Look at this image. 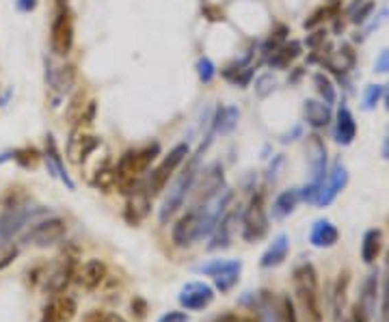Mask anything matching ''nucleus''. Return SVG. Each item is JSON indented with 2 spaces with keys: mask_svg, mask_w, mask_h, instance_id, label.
<instances>
[{
  "mask_svg": "<svg viewBox=\"0 0 389 322\" xmlns=\"http://www.w3.org/2000/svg\"><path fill=\"white\" fill-rule=\"evenodd\" d=\"M160 156V143H147L143 148L128 150L122 154L119 163L115 167V186L119 188V193H132L139 186V178L152 167L154 160Z\"/></svg>",
  "mask_w": 389,
  "mask_h": 322,
  "instance_id": "f257e3e1",
  "label": "nucleus"
},
{
  "mask_svg": "<svg viewBox=\"0 0 389 322\" xmlns=\"http://www.w3.org/2000/svg\"><path fill=\"white\" fill-rule=\"evenodd\" d=\"M199 160H201V154H192L186 158V167L184 171L177 175V180L169 186L167 195H164V201L160 206V223H169L171 218L177 214V210L184 206L186 197L190 195V190L194 186V180H197L199 175Z\"/></svg>",
  "mask_w": 389,
  "mask_h": 322,
  "instance_id": "f03ea898",
  "label": "nucleus"
},
{
  "mask_svg": "<svg viewBox=\"0 0 389 322\" xmlns=\"http://www.w3.org/2000/svg\"><path fill=\"white\" fill-rule=\"evenodd\" d=\"M294 288L298 301H301L305 314L311 322H322L320 307V290H318V273L311 264H301L294 268Z\"/></svg>",
  "mask_w": 389,
  "mask_h": 322,
  "instance_id": "7ed1b4c3",
  "label": "nucleus"
},
{
  "mask_svg": "<svg viewBox=\"0 0 389 322\" xmlns=\"http://www.w3.org/2000/svg\"><path fill=\"white\" fill-rule=\"evenodd\" d=\"M190 156V145L188 143H177L175 148L160 160V165L149 173V180H147V193L149 197H156L160 195L164 188H167L169 180L175 175V171L184 165V160Z\"/></svg>",
  "mask_w": 389,
  "mask_h": 322,
  "instance_id": "20e7f679",
  "label": "nucleus"
},
{
  "mask_svg": "<svg viewBox=\"0 0 389 322\" xmlns=\"http://www.w3.org/2000/svg\"><path fill=\"white\" fill-rule=\"evenodd\" d=\"M46 208H31L22 203V206H11L5 208V212L0 214V251H5L13 236L28 227V223H33V218L46 216Z\"/></svg>",
  "mask_w": 389,
  "mask_h": 322,
  "instance_id": "39448f33",
  "label": "nucleus"
},
{
  "mask_svg": "<svg viewBox=\"0 0 389 322\" xmlns=\"http://www.w3.org/2000/svg\"><path fill=\"white\" fill-rule=\"evenodd\" d=\"M225 171H223L221 163H210L205 165L203 171H199L197 180H194V186L190 190L192 201H190V208L194 206H203L210 199H214L221 190H225Z\"/></svg>",
  "mask_w": 389,
  "mask_h": 322,
  "instance_id": "423d86ee",
  "label": "nucleus"
},
{
  "mask_svg": "<svg viewBox=\"0 0 389 322\" xmlns=\"http://www.w3.org/2000/svg\"><path fill=\"white\" fill-rule=\"evenodd\" d=\"M76 28H74V13L67 5H61L50 24V50L54 56H67L74 48Z\"/></svg>",
  "mask_w": 389,
  "mask_h": 322,
  "instance_id": "0eeeda50",
  "label": "nucleus"
},
{
  "mask_svg": "<svg viewBox=\"0 0 389 322\" xmlns=\"http://www.w3.org/2000/svg\"><path fill=\"white\" fill-rule=\"evenodd\" d=\"M65 231H67V223L61 216H48L33 223V227L28 225V231L22 236V242L33 244L37 249H46L61 240L65 236Z\"/></svg>",
  "mask_w": 389,
  "mask_h": 322,
  "instance_id": "6e6552de",
  "label": "nucleus"
},
{
  "mask_svg": "<svg viewBox=\"0 0 389 322\" xmlns=\"http://www.w3.org/2000/svg\"><path fill=\"white\" fill-rule=\"evenodd\" d=\"M266 233H268V214H266L264 193H256L243 212V240L258 242Z\"/></svg>",
  "mask_w": 389,
  "mask_h": 322,
  "instance_id": "1a4fd4ad",
  "label": "nucleus"
},
{
  "mask_svg": "<svg viewBox=\"0 0 389 322\" xmlns=\"http://www.w3.org/2000/svg\"><path fill=\"white\" fill-rule=\"evenodd\" d=\"M177 301L186 312H201L214 301V288L203 281H190L179 290Z\"/></svg>",
  "mask_w": 389,
  "mask_h": 322,
  "instance_id": "9d476101",
  "label": "nucleus"
},
{
  "mask_svg": "<svg viewBox=\"0 0 389 322\" xmlns=\"http://www.w3.org/2000/svg\"><path fill=\"white\" fill-rule=\"evenodd\" d=\"M346 184H348L346 167H344L342 163H335L333 169L326 173V178H324V182L320 186V193H318V197H316V201H313V203L320 206V208L331 206V203L335 201V197L342 193L344 188H346Z\"/></svg>",
  "mask_w": 389,
  "mask_h": 322,
  "instance_id": "9b49d317",
  "label": "nucleus"
},
{
  "mask_svg": "<svg viewBox=\"0 0 389 322\" xmlns=\"http://www.w3.org/2000/svg\"><path fill=\"white\" fill-rule=\"evenodd\" d=\"M102 145V141L93 135H85L82 128H71L69 133V141H67V156L74 160L76 165H85L87 158L91 156L98 148Z\"/></svg>",
  "mask_w": 389,
  "mask_h": 322,
  "instance_id": "f8f14e48",
  "label": "nucleus"
},
{
  "mask_svg": "<svg viewBox=\"0 0 389 322\" xmlns=\"http://www.w3.org/2000/svg\"><path fill=\"white\" fill-rule=\"evenodd\" d=\"M149 210H152V197H149L147 188L145 186H137L128 193V201H126V210H124V218L130 223V225H141Z\"/></svg>",
  "mask_w": 389,
  "mask_h": 322,
  "instance_id": "ddd939ff",
  "label": "nucleus"
},
{
  "mask_svg": "<svg viewBox=\"0 0 389 322\" xmlns=\"http://www.w3.org/2000/svg\"><path fill=\"white\" fill-rule=\"evenodd\" d=\"M41 158H43V163H46L50 175H54V178L61 180L69 190H76V184H74L71 175H69L67 169H65V160H63L61 150H58V145H56V141H54L52 135L46 137V152H43Z\"/></svg>",
  "mask_w": 389,
  "mask_h": 322,
  "instance_id": "4468645a",
  "label": "nucleus"
},
{
  "mask_svg": "<svg viewBox=\"0 0 389 322\" xmlns=\"http://www.w3.org/2000/svg\"><path fill=\"white\" fill-rule=\"evenodd\" d=\"M74 277H76V255H65L58 262L54 273L46 279V292H50V295H63Z\"/></svg>",
  "mask_w": 389,
  "mask_h": 322,
  "instance_id": "2eb2a0df",
  "label": "nucleus"
},
{
  "mask_svg": "<svg viewBox=\"0 0 389 322\" xmlns=\"http://www.w3.org/2000/svg\"><path fill=\"white\" fill-rule=\"evenodd\" d=\"M76 312H78L76 299H71L67 295H54V299L43 310L41 322H71Z\"/></svg>",
  "mask_w": 389,
  "mask_h": 322,
  "instance_id": "dca6fc26",
  "label": "nucleus"
},
{
  "mask_svg": "<svg viewBox=\"0 0 389 322\" xmlns=\"http://www.w3.org/2000/svg\"><path fill=\"white\" fill-rule=\"evenodd\" d=\"M197 231H199V214L197 208H190L186 210V214L177 218L171 236L177 246H188L192 242H197Z\"/></svg>",
  "mask_w": 389,
  "mask_h": 322,
  "instance_id": "f3484780",
  "label": "nucleus"
},
{
  "mask_svg": "<svg viewBox=\"0 0 389 322\" xmlns=\"http://www.w3.org/2000/svg\"><path fill=\"white\" fill-rule=\"evenodd\" d=\"M253 74H256V69L251 67V54H247L245 58H236V61H232L230 65H225L221 69V76L225 78L230 84L241 87V89H245V87L251 84Z\"/></svg>",
  "mask_w": 389,
  "mask_h": 322,
  "instance_id": "a211bd4d",
  "label": "nucleus"
},
{
  "mask_svg": "<svg viewBox=\"0 0 389 322\" xmlns=\"http://www.w3.org/2000/svg\"><path fill=\"white\" fill-rule=\"evenodd\" d=\"M107 275H109L107 264H104V262L98 260V257L85 262V266H82L80 271H76L78 284H80L85 290H96V288H100V284L107 279Z\"/></svg>",
  "mask_w": 389,
  "mask_h": 322,
  "instance_id": "6ab92c4d",
  "label": "nucleus"
},
{
  "mask_svg": "<svg viewBox=\"0 0 389 322\" xmlns=\"http://www.w3.org/2000/svg\"><path fill=\"white\" fill-rule=\"evenodd\" d=\"M238 119H241V108L227 104V106H216L212 111V133L214 135H232Z\"/></svg>",
  "mask_w": 389,
  "mask_h": 322,
  "instance_id": "aec40b11",
  "label": "nucleus"
},
{
  "mask_svg": "<svg viewBox=\"0 0 389 322\" xmlns=\"http://www.w3.org/2000/svg\"><path fill=\"white\" fill-rule=\"evenodd\" d=\"M303 52V46H301V41H286V43H281V46L266 58V63L271 69H286L290 67L298 56H301Z\"/></svg>",
  "mask_w": 389,
  "mask_h": 322,
  "instance_id": "412c9836",
  "label": "nucleus"
},
{
  "mask_svg": "<svg viewBox=\"0 0 389 322\" xmlns=\"http://www.w3.org/2000/svg\"><path fill=\"white\" fill-rule=\"evenodd\" d=\"M288 251H290V238L286 233H279V236L271 242V246L266 249L260 257V266L262 268H277L281 266L283 262L288 257Z\"/></svg>",
  "mask_w": 389,
  "mask_h": 322,
  "instance_id": "4be33fe9",
  "label": "nucleus"
},
{
  "mask_svg": "<svg viewBox=\"0 0 389 322\" xmlns=\"http://www.w3.org/2000/svg\"><path fill=\"white\" fill-rule=\"evenodd\" d=\"M303 115H305V122L311 126V128H326L333 119V113H331V106L324 104L320 100H305L303 104Z\"/></svg>",
  "mask_w": 389,
  "mask_h": 322,
  "instance_id": "5701e85b",
  "label": "nucleus"
},
{
  "mask_svg": "<svg viewBox=\"0 0 389 322\" xmlns=\"http://www.w3.org/2000/svg\"><path fill=\"white\" fill-rule=\"evenodd\" d=\"M337 240H340V231L331 221H329V218H320V221L313 223L311 233H309V242L313 246L329 249V246L337 244Z\"/></svg>",
  "mask_w": 389,
  "mask_h": 322,
  "instance_id": "b1692460",
  "label": "nucleus"
},
{
  "mask_svg": "<svg viewBox=\"0 0 389 322\" xmlns=\"http://www.w3.org/2000/svg\"><path fill=\"white\" fill-rule=\"evenodd\" d=\"M357 137V124L348 106H340L335 115V141L340 145H351Z\"/></svg>",
  "mask_w": 389,
  "mask_h": 322,
  "instance_id": "393cba45",
  "label": "nucleus"
},
{
  "mask_svg": "<svg viewBox=\"0 0 389 322\" xmlns=\"http://www.w3.org/2000/svg\"><path fill=\"white\" fill-rule=\"evenodd\" d=\"M194 273L199 275H208V277H223V275H241L243 273V262L241 260H225V257H219V260H210L208 264H201L194 268Z\"/></svg>",
  "mask_w": 389,
  "mask_h": 322,
  "instance_id": "a878e982",
  "label": "nucleus"
},
{
  "mask_svg": "<svg viewBox=\"0 0 389 322\" xmlns=\"http://www.w3.org/2000/svg\"><path fill=\"white\" fill-rule=\"evenodd\" d=\"M298 201H301V190H298V188L281 190V193L273 201V218H277V221H283V218L290 216L296 210Z\"/></svg>",
  "mask_w": 389,
  "mask_h": 322,
  "instance_id": "bb28decb",
  "label": "nucleus"
},
{
  "mask_svg": "<svg viewBox=\"0 0 389 322\" xmlns=\"http://www.w3.org/2000/svg\"><path fill=\"white\" fill-rule=\"evenodd\" d=\"M324 65L331 69V71H335V74L344 76L355 65V52H353V48L351 46H342L335 52H329L326 58H324Z\"/></svg>",
  "mask_w": 389,
  "mask_h": 322,
  "instance_id": "cd10ccee",
  "label": "nucleus"
},
{
  "mask_svg": "<svg viewBox=\"0 0 389 322\" xmlns=\"http://www.w3.org/2000/svg\"><path fill=\"white\" fill-rule=\"evenodd\" d=\"M234 221H236V214L232 210L225 212V216L221 218L219 225L214 227V231L210 233V249L216 251V249H227L230 242H232V229H234Z\"/></svg>",
  "mask_w": 389,
  "mask_h": 322,
  "instance_id": "c85d7f7f",
  "label": "nucleus"
},
{
  "mask_svg": "<svg viewBox=\"0 0 389 322\" xmlns=\"http://www.w3.org/2000/svg\"><path fill=\"white\" fill-rule=\"evenodd\" d=\"M381 249H383V231L368 229L362 242V260L366 264H372V262H377V257L381 255Z\"/></svg>",
  "mask_w": 389,
  "mask_h": 322,
  "instance_id": "c756f323",
  "label": "nucleus"
},
{
  "mask_svg": "<svg viewBox=\"0 0 389 322\" xmlns=\"http://www.w3.org/2000/svg\"><path fill=\"white\" fill-rule=\"evenodd\" d=\"M377 290H379V275L372 273L364 284V295H362V303H359L366 316H370L374 312V307H377Z\"/></svg>",
  "mask_w": 389,
  "mask_h": 322,
  "instance_id": "7c9ffc66",
  "label": "nucleus"
},
{
  "mask_svg": "<svg viewBox=\"0 0 389 322\" xmlns=\"http://www.w3.org/2000/svg\"><path fill=\"white\" fill-rule=\"evenodd\" d=\"M87 95H85V91L82 89H78L76 93H74L71 97H69V104H67V108H65V122L74 128L78 122H80V115H82V111H85V106H87Z\"/></svg>",
  "mask_w": 389,
  "mask_h": 322,
  "instance_id": "2f4dec72",
  "label": "nucleus"
},
{
  "mask_svg": "<svg viewBox=\"0 0 389 322\" xmlns=\"http://www.w3.org/2000/svg\"><path fill=\"white\" fill-rule=\"evenodd\" d=\"M41 156L37 148H31V145H26V148H18L13 150V163L22 169H35L39 163H41Z\"/></svg>",
  "mask_w": 389,
  "mask_h": 322,
  "instance_id": "473e14b6",
  "label": "nucleus"
},
{
  "mask_svg": "<svg viewBox=\"0 0 389 322\" xmlns=\"http://www.w3.org/2000/svg\"><path fill=\"white\" fill-rule=\"evenodd\" d=\"M286 37H288V26L277 24L273 31H271V35H268V37L264 39V43H262V56H264V58L271 56V54L281 46V43H286Z\"/></svg>",
  "mask_w": 389,
  "mask_h": 322,
  "instance_id": "72a5a7b5",
  "label": "nucleus"
},
{
  "mask_svg": "<svg viewBox=\"0 0 389 322\" xmlns=\"http://www.w3.org/2000/svg\"><path fill=\"white\" fill-rule=\"evenodd\" d=\"M313 84H316V91L320 93L324 104H329V106L335 104V87H333L331 78L322 74V71H318V74H313Z\"/></svg>",
  "mask_w": 389,
  "mask_h": 322,
  "instance_id": "f704fd0d",
  "label": "nucleus"
},
{
  "mask_svg": "<svg viewBox=\"0 0 389 322\" xmlns=\"http://www.w3.org/2000/svg\"><path fill=\"white\" fill-rule=\"evenodd\" d=\"M372 11H374L372 0H357V3H353V7H351V20L355 24H366L368 18L372 16Z\"/></svg>",
  "mask_w": 389,
  "mask_h": 322,
  "instance_id": "c9c22d12",
  "label": "nucleus"
},
{
  "mask_svg": "<svg viewBox=\"0 0 389 322\" xmlns=\"http://www.w3.org/2000/svg\"><path fill=\"white\" fill-rule=\"evenodd\" d=\"M197 76L203 84H210L214 78H216V65L210 56H199V61H197Z\"/></svg>",
  "mask_w": 389,
  "mask_h": 322,
  "instance_id": "e433bc0d",
  "label": "nucleus"
},
{
  "mask_svg": "<svg viewBox=\"0 0 389 322\" xmlns=\"http://www.w3.org/2000/svg\"><path fill=\"white\" fill-rule=\"evenodd\" d=\"M253 89H256V95L258 97H268L275 89H277V78L271 74V71H266V74L258 76L256 78V84H253Z\"/></svg>",
  "mask_w": 389,
  "mask_h": 322,
  "instance_id": "4c0bfd02",
  "label": "nucleus"
},
{
  "mask_svg": "<svg viewBox=\"0 0 389 322\" xmlns=\"http://www.w3.org/2000/svg\"><path fill=\"white\" fill-rule=\"evenodd\" d=\"M346 288H348V273L340 275L337 279V286H335V295H333V301H335V314L340 316L344 303H346Z\"/></svg>",
  "mask_w": 389,
  "mask_h": 322,
  "instance_id": "58836bf2",
  "label": "nucleus"
},
{
  "mask_svg": "<svg viewBox=\"0 0 389 322\" xmlns=\"http://www.w3.org/2000/svg\"><path fill=\"white\" fill-rule=\"evenodd\" d=\"M383 87L381 84H368L366 91H364V108L366 111H372L374 106L379 104V100L383 97Z\"/></svg>",
  "mask_w": 389,
  "mask_h": 322,
  "instance_id": "ea45409f",
  "label": "nucleus"
},
{
  "mask_svg": "<svg viewBox=\"0 0 389 322\" xmlns=\"http://www.w3.org/2000/svg\"><path fill=\"white\" fill-rule=\"evenodd\" d=\"M335 13V7H320V9H316L311 13V16L303 22V26L305 28H316L318 24H322L324 20H329Z\"/></svg>",
  "mask_w": 389,
  "mask_h": 322,
  "instance_id": "a19ab883",
  "label": "nucleus"
},
{
  "mask_svg": "<svg viewBox=\"0 0 389 322\" xmlns=\"http://www.w3.org/2000/svg\"><path fill=\"white\" fill-rule=\"evenodd\" d=\"M96 111H98V106H96V102L93 100H89L87 102V106H85V111H82V115H80V122L74 126V128H91L93 126V122H96Z\"/></svg>",
  "mask_w": 389,
  "mask_h": 322,
  "instance_id": "79ce46f5",
  "label": "nucleus"
},
{
  "mask_svg": "<svg viewBox=\"0 0 389 322\" xmlns=\"http://www.w3.org/2000/svg\"><path fill=\"white\" fill-rule=\"evenodd\" d=\"M279 310H281V322H298L296 312H294V303L290 301V297H281Z\"/></svg>",
  "mask_w": 389,
  "mask_h": 322,
  "instance_id": "37998d69",
  "label": "nucleus"
},
{
  "mask_svg": "<svg viewBox=\"0 0 389 322\" xmlns=\"http://www.w3.org/2000/svg\"><path fill=\"white\" fill-rule=\"evenodd\" d=\"M85 322H128L126 318H122L119 314H104V312H91Z\"/></svg>",
  "mask_w": 389,
  "mask_h": 322,
  "instance_id": "c03bdc74",
  "label": "nucleus"
},
{
  "mask_svg": "<svg viewBox=\"0 0 389 322\" xmlns=\"http://www.w3.org/2000/svg\"><path fill=\"white\" fill-rule=\"evenodd\" d=\"M383 318H389V253H387V266H385V286H383Z\"/></svg>",
  "mask_w": 389,
  "mask_h": 322,
  "instance_id": "a18cd8bd",
  "label": "nucleus"
},
{
  "mask_svg": "<svg viewBox=\"0 0 389 322\" xmlns=\"http://www.w3.org/2000/svg\"><path fill=\"white\" fill-rule=\"evenodd\" d=\"M16 257H18V249H16V246H7V249H5V253L0 251V271L7 268Z\"/></svg>",
  "mask_w": 389,
  "mask_h": 322,
  "instance_id": "49530a36",
  "label": "nucleus"
},
{
  "mask_svg": "<svg viewBox=\"0 0 389 322\" xmlns=\"http://www.w3.org/2000/svg\"><path fill=\"white\" fill-rule=\"evenodd\" d=\"M374 71H379V74H387V71H389V50H383V52L377 56V63H374Z\"/></svg>",
  "mask_w": 389,
  "mask_h": 322,
  "instance_id": "de8ad7c7",
  "label": "nucleus"
},
{
  "mask_svg": "<svg viewBox=\"0 0 389 322\" xmlns=\"http://www.w3.org/2000/svg\"><path fill=\"white\" fill-rule=\"evenodd\" d=\"M188 314L186 312H169V314H164L158 322H188Z\"/></svg>",
  "mask_w": 389,
  "mask_h": 322,
  "instance_id": "09e8293b",
  "label": "nucleus"
},
{
  "mask_svg": "<svg viewBox=\"0 0 389 322\" xmlns=\"http://www.w3.org/2000/svg\"><path fill=\"white\" fill-rule=\"evenodd\" d=\"M37 5H39V0H16V7L20 13H31L37 9Z\"/></svg>",
  "mask_w": 389,
  "mask_h": 322,
  "instance_id": "8fccbe9b",
  "label": "nucleus"
},
{
  "mask_svg": "<svg viewBox=\"0 0 389 322\" xmlns=\"http://www.w3.org/2000/svg\"><path fill=\"white\" fill-rule=\"evenodd\" d=\"M214 322H258L256 318H249V316H236V314H225L216 318Z\"/></svg>",
  "mask_w": 389,
  "mask_h": 322,
  "instance_id": "3c124183",
  "label": "nucleus"
},
{
  "mask_svg": "<svg viewBox=\"0 0 389 322\" xmlns=\"http://www.w3.org/2000/svg\"><path fill=\"white\" fill-rule=\"evenodd\" d=\"M203 13H205V18L210 20V22H223V20H225V13L214 9V7H205Z\"/></svg>",
  "mask_w": 389,
  "mask_h": 322,
  "instance_id": "603ef678",
  "label": "nucleus"
},
{
  "mask_svg": "<svg viewBox=\"0 0 389 322\" xmlns=\"http://www.w3.org/2000/svg\"><path fill=\"white\" fill-rule=\"evenodd\" d=\"M137 312V318H145V312H147V303L143 299H134L132 301V314Z\"/></svg>",
  "mask_w": 389,
  "mask_h": 322,
  "instance_id": "864d4df0",
  "label": "nucleus"
},
{
  "mask_svg": "<svg viewBox=\"0 0 389 322\" xmlns=\"http://www.w3.org/2000/svg\"><path fill=\"white\" fill-rule=\"evenodd\" d=\"M324 35H326L324 31H316V33H313V35L307 39V46H309V48H318V43L324 41Z\"/></svg>",
  "mask_w": 389,
  "mask_h": 322,
  "instance_id": "5fc2aeb1",
  "label": "nucleus"
},
{
  "mask_svg": "<svg viewBox=\"0 0 389 322\" xmlns=\"http://www.w3.org/2000/svg\"><path fill=\"white\" fill-rule=\"evenodd\" d=\"M353 322H368V316L362 310V305H355L353 307Z\"/></svg>",
  "mask_w": 389,
  "mask_h": 322,
  "instance_id": "6e6d98bb",
  "label": "nucleus"
},
{
  "mask_svg": "<svg viewBox=\"0 0 389 322\" xmlns=\"http://www.w3.org/2000/svg\"><path fill=\"white\" fill-rule=\"evenodd\" d=\"M383 158L389 160V128H387V135H385V141H383Z\"/></svg>",
  "mask_w": 389,
  "mask_h": 322,
  "instance_id": "4d7b16f0",
  "label": "nucleus"
},
{
  "mask_svg": "<svg viewBox=\"0 0 389 322\" xmlns=\"http://www.w3.org/2000/svg\"><path fill=\"white\" fill-rule=\"evenodd\" d=\"M7 160H13V150H9V152H5V154H0V165L7 163Z\"/></svg>",
  "mask_w": 389,
  "mask_h": 322,
  "instance_id": "13d9d810",
  "label": "nucleus"
},
{
  "mask_svg": "<svg viewBox=\"0 0 389 322\" xmlns=\"http://www.w3.org/2000/svg\"><path fill=\"white\" fill-rule=\"evenodd\" d=\"M383 95H385V106L389 111V84H387V91H383Z\"/></svg>",
  "mask_w": 389,
  "mask_h": 322,
  "instance_id": "bf43d9fd",
  "label": "nucleus"
},
{
  "mask_svg": "<svg viewBox=\"0 0 389 322\" xmlns=\"http://www.w3.org/2000/svg\"><path fill=\"white\" fill-rule=\"evenodd\" d=\"M56 3H58V5H67V3H69V0H56Z\"/></svg>",
  "mask_w": 389,
  "mask_h": 322,
  "instance_id": "052dcab7",
  "label": "nucleus"
},
{
  "mask_svg": "<svg viewBox=\"0 0 389 322\" xmlns=\"http://www.w3.org/2000/svg\"><path fill=\"white\" fill-rule=\"evenodd\" d=\"M0 104H3V97H0Z\"/></svg>",
  "mask_w": 389,
  "mask_h": 322,
  "instance_id": "680f3d73",
  "label": "nucleus"
}]
</instances>
